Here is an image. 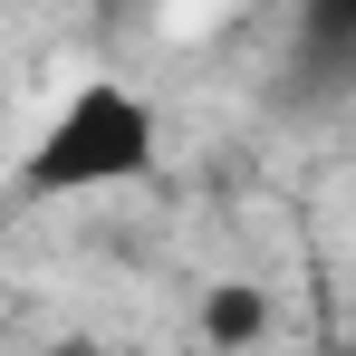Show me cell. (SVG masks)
I'll use <instances>...</instances> for the list:
<instances>
[{
    "label": "cell",
    "mask_w": 356,
    "mask_h": 356,
    "mask_svg": "<svg viewBox=\"0 0 356 356\" xmlns=\"http://www.w3.org/2000/svg\"><path fill=\"white\" fill-rule=\"evenodd\" d=\"M270 327V289H250V280H222V289L202 298V337L212 347H250Z\"/></svg>",
    "instance_id": "2"
},
{
    "label": "cell",
    "mask_w": 356,
    "mask_h": 356,
    "mask_svg": "<svg viewBox=\"0 0 356 356\" xmlns=\"http://www.w3.org/2000/svg\"><path fill=\"white\" fill-rule=\"evenodd\" d=\"M298 39L318 58H356V10H298Z\"/></svg>",
    "instance_id": "3"
},
{
    "label": "cell",
    "mask_w": 356,
    "mask_h": 356,
    "mask_svg": "<svg viewBox=\"0 0 356 356\" xmlns=\"http://www.w3.org/2000/svg\"><path fill=\"white\" fill-rule=\"evenodd\" d=\"M164 154V116L145 87L125 77H87L67 87V106L39 125V145L19 154V193L39 202H77V193H116V183H145Z\"/></svg>",
    "instance_id": "1"
},
{
    "label": "cell",
    "mask_w": 356,
    "mask_h": 356,
    "mask_svg": "<svg viewBox=\"0 0 356 356\" xmlns=\"http://www.w3.org/2000/svg\"><path fill=\"white\" fill-rule=\"evenodd\" d=\"M58 356H106V347H58Z\"/></svg>",
    "instance_id": "4"
}]
</instances>
